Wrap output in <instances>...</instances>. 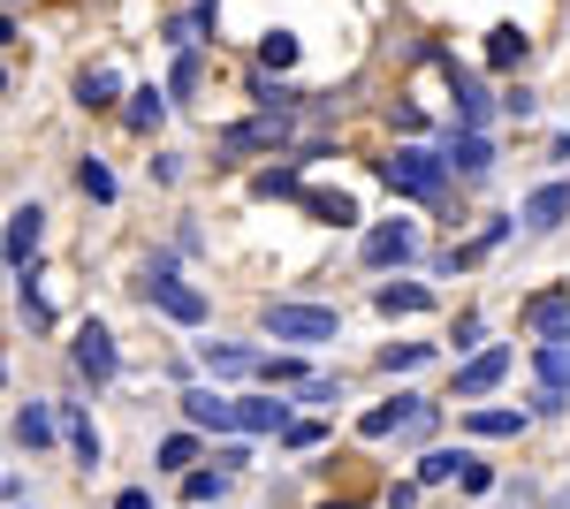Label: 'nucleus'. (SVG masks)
<instances>
[{"label":"nucleus","mask_w":570,"mask_h":509,"mask_svg":"<svg viewBox=\"0 0 570 509\" xmlns=\"http://www.w3.org/2000/svg\"><path fill=\"white\" fill-rule=\"evenodd\" d=\"M381 175H389L403 198H441L449 190V160H434L426 145H395L389 160H381Z\"/></svg>","instance_id":"obj_1"},{"label":"nucleus","mask_w":570,"mask_h":509,"mask_svg":"<svg viewBox=\"0 0 570 509\" xmlns=\"http://www.w3.org/2000/svg\"><path fill=\"white\" fill-rule=\"evenodd\" d=\"M266 327H274V342H335V312L327 304H266Z\"/></svg>","instance_id":"obj_2"},{"label":"nucleus","mask_w":570,"mask_h":509,"mask_svg":"<svg viewBox=\"0 0 570 509\" xmlns=\"http://www.w3.org/2000/svg\"><path fill=\"white\" fill-rule=\"evenodd\" d=\"M145 290H153V304H160L168 320H183V327H198V320H206V290H190V282H176L168 266H153V282H145Z\"/></svg>","instance_id":"obj_3"},{"label":"nucleus","mask_w":570,"mask_h":509,"mask_svg":"<svg viewBox=\"0 0 570 509\" xmlns=\"http://www.w3.org/2000/svg\"><path fill=\"white\" fill-rule=\"evenodd\" d=\"M39 228H46L39 206H16V213H8V266H16V274L31 266V252H39Z\"/></svg>","instance_id":"obj_4"},{"label":"nucleus","mask_w":570,"mask_h":509,"mask_svg":"<svg viewBox=\"0 0 570 509\" xmlns=\"http://www.w3.org/2000/svg\"><path fill=\"white\" fill-rule=\"evenodd\" d=\"M502 373H510V350L494 342V350H480V358H472V365L456 373V395H487V388L502 381Z\"/></svg>","instance_id":"obj_5"},{"label":"nucleus","mask_w":570,"mask_h":509,"mask_svg":"<svg viewBox=\"0 0 570 509\" xmlns=\"http://www.w3.org/2000/svg\"><path fill=\"white\" fill-rule=\"evenodd\" d=\"M77 373H85V381H107V373H115V335H107V327H85V335H77Z\"/></svg>","instance_id":"obj_6"},{"label":"nucleus","mask_w":570,"mask_h":509,"mask_svg":"<svg viewBox=\"0 0 570 509\" xmlns=\"http://www.w3.org/2000/svg\"><path fill=\"white\" fill-rule=\"evenodd\" d=\"M411 252H419V236H411L403 221H395V228H373V236H365V258H373V266H403Z\"/></svg>","instance_id":"obj_7"},{"label":"nucleus","mask_w":570,"mask_h":509,"mask_svg":"<svg viewBox=\"0 0 570 509\" xmlns=\"http://www.w3.org/2000/svg\"><path fill=\"white\" fill-rule=\"evenodd\" d=\"M563 213H570V183H540L525 198V228H556Z\"/></svg>","instance_id":"obj_8"},{"label":"nucleus","mask_w":570,"mask_h":509,"mask_svg":"<svg viewBox=\"0 0 570 509\" xmlns=\"http://www.w3.org/2000/svg\"><path fill=\"white\" fill-rule=\"evenodd\" d=\"M183 419H190V425H214V433H220V425H236V403H220L214 388H190V395H183Z\"/></svg>","instance_id":"obj_9"},{"label":"nucleus","mask_w":570,"mask_h":509,"mask_svg":"<svg viewBox=\"0 0 570 509\" xmlns=\"http://www.w3.org/2000/svg\"><path fill=\"white\" fill-rule=\"evenodd\" d=\"M449 168H464V175H487V168H494V145H487L480 129H464V137H449Z\"/></svg>","instance_id":"obj_10"},{"label":"nucleus","mask_w":570,"mask_h":509,"mask_svg":"<svg viewBox=\"0 0 570 509\" xmlns=\"http://www.w3.org/2000/svg\"><path fill=\"white\" fill-rule=\"evenodd\" d=\"M411 411H419L411 395H395V403H381V411H365V441H381V433H403V425H411Z\"/></svg>","instance_id":"obj_11"},{"label":"nucleus","mask_w":570,"mask_h":509,"mask_svg":"<svg viewBox=\"0 0 570 509\" xmlns=\"http://www.w3.org/2000/svg\"><path fill=\"white\" fill-rule=\"evenodd\" d=\"M525 320L540 327V335H556V327L570 320V290H548V297H532V304H525Z\"/></svg>","instance_id":"obj_12"},{"label":"nucleus","mask_w":570,"mask_h":509,"mask_svg":"<svg viewBox=\"0 0 570 509\" xmlns=\"http://www.w3.org/2000/svg\"><path fill=\"white\" fill-rule=\"evenodd\" d=\"M236 425L244 433H289V411L282 403H236Z\"/></svg>","instance_id":"obj_13"},{"label":"nucleus","mask_w":570,"mask_h":509,"mask_svg":"<svg viewBox=\"0 0 570 509\" xmlns=\"http://www.w3.org/2000/svg\"><path fill=\"white\" fill-rule=\"evenodd\" d=\"M540 381L556 388V395L570 388V342H563V335H556V342H540Z\"/></svg>","instance_id":"obj_14"},{"label":"nucleus","mask_w":570,"mask_h":509,"mask_svg":"<svg viewBox=\"0 0 570 509\" xmlns=\"http://www.w3.org/2000/svg\"><path fill=\"white\" fill-rule=\"evenodd\" d=\"M434 290H419V282H381V312H426Z\"/></svg>","instance_id":"obj_15"},{"label":"nucleus","mask_w":570,"mask_h":509,"mask_svg":"<svg viewBox=\"0 0 570 509\" xmlns=\"http://www.w3.org/2000/svg\"><path fill=\"white\" fill-rule=\"evenodd\" d=\"M16 441L46 449V441H53V411H46V403H23V411H16Z\"/></svg>","instance_id":"obj_16"},{"label":"nucleus","mask_w":570,"mask_h":509,"mask_svg":"<svg viewBox=\"0 0 570 509\" xmlns=\"http://www.w3.org/2000/svg\"><path fill=\"white\" fill-rule=\"evenodd\" d=\"M206 365H214V373H252L259 350H244V342H206Z\"/></svg>","instance_id":"obj_17"},{"label":"nucleus","mask_w":570,"mask_h":509,"mask_svg":"<svg viewBox=\"0 0 570 509\" xmlns=\"http://www.w3.org/2000/svg\"><path fill=\"white\" fill-rule=\"evenodd\" d=\"M115 91H122V77H115V69H85V77H77V99H85V107H107Z\"/></svg>","instance_id":"obj_18"},{"label":"nucleus","mask_w":570,"mask_h":509,"mask_svg":"<svg viewBox=\"0 0 570 509\" xmlns=\"http://www.w3.org/2000/svg\"><path fill=\"white\" fill-rule=\"evenodd\" d=\"M518 425H525V411H472V433H487V441H502Z\"/></svg>","instance_id":"obj_19"},{"label":"nucleus","mask_w":570,"mask_h":509,"mask_svg":"<svg viewBox=\"0 0 570 509\" xmlns=\"http://www.w3.org/2000/svg\"><path fill=\"white\" fill-rule=\"evenodd\" d=\"M160 115H168L160 91H137V99H130V129H160Z\"/></svg>","instance_id":"obj_20"},{"label":"nucleus","mask_w":570,"mask_h":509,"mask_svg":"<svg viewBox=\"0 0 570 509\" xmlns=\"http://www.w3.org/2000/svg\"><path fill=\"white\" fill-rule=\"evenodd\" d=\"M464 464H472V457H449V449H434V457L419 464V479H426V487H434V479H464Z\"/></svg>","instance_id":"obj_21"},{"label":"nucleus","mask_w":570,"mask_h":509,"mask_svg":"<svg viewBox=\"0 0 570 509\" xmlns=\"http://www.w3.org/2000/svg\"><path fill=\"white\" fill-rule=\"evenodd\" d=\"M77 183H85V198H99V206L115 198V175L99 168V160H85V168H77Z\"/></svg>","instance_id":"obj_22"},{"label":"nucleus","mask_w":570,"mask_h":509,"mask_svg":"<svg viewBox=\"0 0 570 509\" xmlns=\"http://www.w3.org/2000/svg\"><path fill=\"white\" fill-rule=\"evenodd\" d=\"M381 365H389V373H411V365H426V342H395V350H381Z\"/></svg>","instance_id":"obj_23"},{"label":"nucleus","mask_w":570,"mask_h":509,"mask_svg":"<svg viewBox=\"0 0 570 509\" xmlns=\"http://www.w3.org/2000/svg\"><path fill=\"white\" fill-rule=\"evenodd\" d=\"M266 69H289V61H297V39H289V31H266Z\"/></svg>","instance_id":"obj_24"},{"label":"nucleus","mask_w":570,"mask_h":509,"mask_svg":"<svg viewBox=\"0 0 570 509\" xmlns=\"http://www.w3.org/2000/svg\"><path fill=\"white\" fill-rule=\"evenodd\" d=\"M456 107H464V123H487V91L472 77H456Z\"/></svg>","instance_id":"obj_25"},{"label":"nucleus","mask_w":570,"mask_h":509,"mask_svg":"<svg viewBox=\"0 0 570 509\" xmlns=\"http://www.w3.org/2000/svg\"><path fill=\"white\" fill-rule=\"evenodd\" d=\"M252 190H259V198H289V190H297V168H266Z\"/></svg>","instance_id":"obj_26"},{"label":"nucleus","mask_w":570,"mask_h":509,"mask_svg":"<svg viewBox=\"0 0 570 509\" xmlns=\"http://www.w3.org/2000/svg\"><path fill=\"white\" fill-rule=\"evenodd\" d=\"M69 441H77V457H85V464H99V433H91V419L69 411Z\"/></svg>","instance_id":"obj_27"},{"label":"nucleus","mask_w":570,"mask_h":509,"mask_svg":"<svg viewBox=\"0 0 570 509\" xmlns=\"http://www.w3.org/2000/svg\"><path fill=\"white\" fill-rule=\"evenodd\" d=\"M190 457H198V441H190V433H176V441H160V464H168V471H183Z\"/></svg>","instance_id":"obj_28"},{"label":"nucleus","mask_w":570,"mask_h":509,"mask_svg":"<svg viewBox=\"0 0 570 509\" xmlns=\"http://www.w3.org/2000/svg\"><path fill=\"white\" fill-rule=\"evenodd\" d=\"M220 487H228L220 471H190V502H220Z\"/></svg>","instance_id":"obj_29"},{"label":"nucleus","mask_w":570,"mask_h":509,"mask_svg":"<svg viewBox=\"0 0 570 509\" xmlns=\"http://www.w3.org/2000/svg\"><path fill=\"white\" fill-rule=\"evenodd\" d=\"M312 213H320V221H357L351 198H312Z\"/></svg>","instance_id":"obj_30"},{"label":"nucleus","mask_w":570,"mask_h":509,"mask_svg":"<svg viewBox=\"0 0 570 509\" xmlns=\"http://www.w3.org/2000/svg\"><path fill=\"white\" fill-rule=\"evenodd\" d=\"M320 441H327V425H312V419L289 425V449H320Z\"/></svg>","instance_id":"obj_31"},{"label":"nucleus","mask_w":570,"mask_h":509,"mask_svg":"<svg viewBox=\"0 0 570 509\" xmlns=\"http://www.w3.org/2000/svg\"><path fill=\"white\" fill-rule=\"evenodd\" d=\"M115 509H153V495H137V487H130V495H122Z\"/></svg>","instance_id":"obj_32"},{"label":"nucleus","mask_w":570,"mask_h":509,"mask_svg":"<svg viewBox=\"0 0 570 509\" xmlns=\"http://www.w3.org/2000/svg\"><path fill=\"white\" fill-rule=\"evenodd\" d=\"M16 509H23V502H16Z\"/></svg>","instance_id":"obj_33"}]
</instances>
